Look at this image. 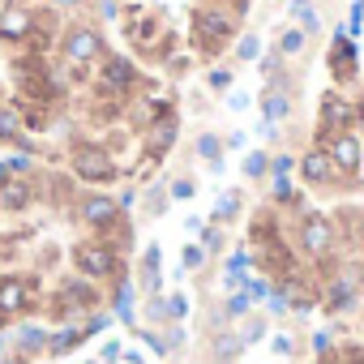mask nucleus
<instances>
[{
  "label": "nucleus",
  "instance_id": "obj_1",
  "mask_svg": "<svg viewBox=\"0 0 364 364\" xmlns=\"http://www.w3.org/2000/svg\"><path fill=\"white\" fill-rule=\"evenodd\" d=\"M73 171L82 176V180H112L116 176V163H112V154L103 150V146H77V154H73Z\"/></svg>",
  "mask_w": 364,
  "mask_h": 364
},
{
  "label": "nucleus",
  "instance_id": "obj_2",
  "mask_svg": "<svg viewBox=\"0 0 364 364\" xmlns=\"http://www.w3.org/2000/svg\"><path fill=\"white\" fill-rule=\"evenodd\" d=\"M65 56H69L73 65H90V60H99V56H103V39H99V31H90V26L69 31V35H65Z\"/></svg>",
  "mask_w": 364,
  "mask_h": 364
},
{
  "label": "nucleus",
  "instance_id": "obj_3",
  "mask_svg": "<svg viewBox=\"0 0 364 364\" xmlns=\"http://www.w3.org/2000/svg\"><path fill=\"white\" fill-rule=\"evenodd\" d=\"M73 257H77V270L90 274V279H107V274H116V253H112L107 245H82Z\"/></svg>",
  "mask_w": 364,
  "mask_h": 364
},
{
  "label": "nucleus",
  "instance_id": "obj_4",
  "mask_svg": "<svg viewBox=\"0 0 364 364\" xmlns=\"http://www.w3.org/2000/svg\"><path fill=\"white\" fill-rule=\"evenodd\" d=\"M22 309H31V283L22 274H5L0 279V317H18Z\"/></svg>",
  "mask_w": 364,
  "mask_h": 364
},
{
  "label": "nucleus",
  "instance_id": "obj_5",
  "mask_svg": "<svg viewBox=\"0 0 364 364\" xmlns=\"http://www.w3.org/2000/svg\"><path fill=\"white\" fill-rule=\"evenodd\" d=\"M351 116H355V107L343 99V95H326L321 99V129L326 133H347V124H351Z\"/></svg>",
  "mask_w": 364,
  "mask_h": 364
},
{
  "label": "nucleus",
  "instance_id": "obj_6",
  "mask_svg": "<svg viewBox=\"0 0 364 364\" xmlns=\"http://www.w3.org/2000/svg\"><path fill=\"white\" fill-rule=\"evenodd\" d=\"M326 154H330L334 171H355L360 167V137L355 133H338V137H330Z\"/></svg>",
  "mask_w": 364,
  "mask_h": 364
},
{
  "label": "nucleus",
  "instance_id": "obj_7",
  "mask_svg": "<svg viewBox=\"0 0 364 364\" xmlns=\"http://www.w3.org/2000/svg\"><path fill=\"white\" fill-rule=\"evenodd\" d=\"M193 31L206 39V48H219L223 39H232L228 18H223V14H215V9H198V14H193Z\"/></svg>",
  "mask_w": 364,
  "mask_h": 364
},
{
  "label": "nucleus",
  "instance_id": "obj_8",
  "mask_svg": "<svg viewBox=\"0 0 364 364\" xmlns=\"http://www.w3.org/2000/svg\"><path fill=\"white\" fill-rule=\"evenodd\" d=\"M300 245H304L309 253H326V249L334 245V228H330V219L309 215V219H304V228H300Z\"/></svg>",
  "mask_w": 364,
  "mask_h": 364
},
{
  "label": "nucleus",
  "instance_id": "obj_9",
  "mask_svg": "<svg viewBox=\"0 0 364 364\" xmlns=\"http://www.w3.org/2000/svg\"><path fill=\"white\" fill-rule=\"evenodd\" d=\"M31 31H35V18L22 5H9L5 14H0V39H26Z\"/></svg>",
  "mask_w": 364,
  "mask_h": 364
},
{
  "label": "nucleus",
  "instance_id": "obj_10",
  "mask_svg": "<svg viewBox=\"0 0 364 364\" xmlns=\"http://www.w3.org/2000/svg\"><path fill=\"white\" fill-rule=\"evenodd\" d=\"M116 215H120V202H112V198H86L82 202V219L90 228H107V223H116Z\"/></svg>",
  "mask_w": 364,
  "mask_h": 364
},
{
  "label": "nucleus",
  "instance_id": "obj_11",
  "mask_svg": "<svg viewBox=\"0 0 364 364\" xmlns=\"http://www.w3.org/2000/svg\"><path fill=\"white\" fill-rule=\"evenodd\" d=\"M176 133H180V120L167 112V116H159L154 124H150V150L154 154H167L171 150V141H176Z\"/></svg>",
  "mask_w": 364,
  "mask_h": 364
},
{
  "label": "nucleus",
  "instance_id": "obj_12",
  "mask_svg": "<svg viewBox=\"0 0 364 364\" xmlns=\"http://www.w3.org/2000/svg\"><path fill=\"white\" fill-rule=\"evenodd\" d=\"M300 171H304L309 185H326V180L334 176V163H330V154H326V150H309V154H304V163H300Z\"/></svg>",
  "mask_w": 364,
  "mask_h": 364
},
{
  "label": "nucleus",
  "instance_id": "obj_13",
  "mask_svg": "<svg viewBox=\"0 0 364 364\" xmlns=\"http://www.w3.org/2000/svg\"><path fill=\"white\" fill-rule=\"evenodd\" d=\"M330 60H334V73H338V77H351V73H355V52H351V43H347L343 35L330 43Z\"/></svg>",
  "mask_w": 364,
  "mask_h": 364
},
{
  "label": "nucleus",
  "instance_id": "obj_14",
  "mask_svg": "<svg viewBox=\"0 0 364 364\" xmlns=\"http://www.w3.org/2000/svg\"><path fill=\"white\" fill-rule=\"evenodd\" d=\"M0 206H5V210H22V206H31V185H26V180H9V185L0 189Z\"/></svg>",
  "mask_w": 364,
  "mask_h": 364
},
{
  "label": "nucleus",
  "instance_id": "obj_15",
  "mask_svg": "<svg viewBox=\"0 0 364 364\" xmlns=\"http://www.w3.org/2000/svg\"><path fill=\"white\" fill-rule=\"evenodd\" d=\"M0 141H22V112L0 103Z\"/></svg>",
  "mask_w": 364,
  "mask_h": 364
},
{
  "label": "nucleus",
  "instance_id": "obj_16",
  "mask_svg": "<svg viewBox=\"0 0 364 364\" xmlns=\"http://www.w3.org/2000/svg\"><path fill=\"white\" fill-rule=\"evenodd\" d=\"M304 48H309V31L287 26V31H283V39H279V56H300Z\"/></svg>",
  "mask_w": 364,
  "mask_h": 364
},
{
  "label": "nucleus",
  "instance_id": "obj_17",
  "mask_svg": "<svg viewBox=\"0 0 364 364\" xmlns=\"http://www.w3.org/2000/svg\"><path fill=\"white\" fill-rule=\"evenodd\" d=\"M133 77H137V73H133L129 60H120V56L107 60V82H112V86H133Z\"/></svg>",
  "mask_w": 364,
  "mask_h": 364
},
{
  "label": "nucleus",
  "instance_id": "obj_18",
  "mask_svg": "<svg viewBox=\"0 0 364 364\" xmlns=\"http://www.w3.org/2000/svg\"><path fill=\"white\" fill-rule=\"evenodd\" d=\"M287 107H291V103H287V90H270V95L262 99V112H266L270 120H283V116H287Z\"/></svg>",
  "mask_w": 364,
  "mask_h": 364
},
{
  "label": "nucleus",
  "instance_id": "obj_19",
  "mask_svg": "<svg viewBox=\"0 0 364 364\" xmlns=\"http://www.w3.org/2000/svg\"><path fill=\"white\" fill-rule=\"evenodd\" d=\"M291 14L300 18V31H317V14L309 9V0H291Z\"/></svg>",
  "mask_w": 364,
  "mask_h": 364
},
{
  "label": "nucleus",
  "instance_id": "obj_20",
  "mask_svg": "<svg viewBox=\"0 0 364 364\" xmlns=\"http://www.w3.org/2000/svg\"><path fill=\"white\" fill-rule=\"evenodd\" d=\"M236 206H240V193H228V198H219V206H215V223H228V219L236 215Z\"/></svg>",
  "mask_w": 364,
  "mask_h": 364
},
{
  "label": "nucleus",
  "instance_id": "obj_21",
  "mask_svg": "<svg viewBox=\"0 0 364 364\" xmlns=\"http://www.w3.org/2000/svg\"><path fill=\"white\" fill-rule=\"evenodd\" d=\"M270 171V159L266 154H249L245 159V176H266Z\"/></svg>",
  "mask_w": 364,
  "mask_h": 364
},
{
  "label": "nucleus",
  "instance_id": "obj_22",
  "mask_svg": "<svg viewBox=\"0 0 364 364\" xmlns=\"http://www.w3.org/2000/svg\"><path fill=\"white\" fill-rule=\"evenodd\" d=\"M198 154H202V159H219V137H215V133L198 137Z\"/></svg>",
  "mask_w": 364,
  "mask_h": 364
},
{
  "label": "nucleus",
  "instance_id": "obj_23",
  "mask_svg": "<svg viewBox=\"0 0 364 364\" xmlns=\"http://www.w3.org/2000/svg\"><path fill=\"white\" fill-rule=\"evenodd\" d=\"M236 52H240V60H253V56H257V39H253V35H245Z\"/></svg>",
  "mask_w": 364,
  "mask_h": 364
},
{
  "label": "nucleus",
  "instance_id": "obj_24",
  "mask_svg": "<svg viewBox=\"0 0 364 364\" xmlns=\"http://www.w3.org/2000/svg\"><path fill=\"white\" fill-rule=\"evenodd\" d=\"M210 86H215V90H228V86H232V69H215V73H210Z\"/></svg>",
  "mask_w": 364,
  "mask_h": 364
},
{
  "label": "nucleus",
  "instance_id": "obj_25",
  "mask_svg": "<svg viewBox=\"0 0 364 364\" xmlns=\"http://www.w3.org/2000/svg\"><path fill=\"white\" fill-rule=\"evenodd\" d=\"M279 65H283V56H279V52H270V56L262 60V73H266V77H274V73H279Z\"/></svg>",
  "mask_w": 364,
  "mask_h": 364
},
{
  "label": "nucleus",
  "instance_id": "obj_26",
  "mask_svg": "<svg viewBox=\"0 0 364 364\" xmlns=\"http://www.w3.org/2000/svg\"><path fill=\"white\" fill-rule=\"evenodd\" d=\"M270 171H274L279 180H287V171H291V159H287V154H279V159L270 163Z\"/></svg>",
  "mask_w": 364,
  "mask_h": 364
},
{
  "label": "nucleus",
  "instance_id": "obj_27",
  "mask_svg": "<svg viewBox=\"0 0 364 364\" xmlns=\"http://www.w3.org/2000/svg\"><path fill=\"white\" fill-rule=\"evenodd\" d=\"M5 167H9L14 176H22V171H31V159H26V154H18V159H9Z\"/></svg>",
  "mask_w": 364,
  "mask_h": 364
},
{
  "label": "nucleus",
  "instance_id": "obj_28",
  "mask_svg": "<svg viewBox=\"0 0 364 364\" xmlns=\"http://www.w3.org/2000/svg\"><path fill=\"white\" fill-rule=\"evenodd\" d=\"M223 245V232H219V223L215 228H206V249H219Z\"/></svg>",
  "mask_w": 364,
  "mask_h": 364
},
{
  "label": "nucleus",
  "instance_id": "obj_29",
  "mask_svg": "<svg viewBox=\"0 0 364 364\" xmlns=\"http://www.w3.org/2000/svg\"><path fill=\"white\" fill-rule=\"evenodd\" d=\"M171 193H176V198H189V193H193V180H176Z\"/></svg>",
  "mask_w": 364,
  "mask_h": 364
},
{
  "label": "nucleus",
  "instance_id": "obj_30",
  "mask_svg": "<svg viewBox=\"0 0 364 364\" xmlns=\"http://www.w3.org/2000/svg\"><path fill=\"white\" fill-rule=\"evenodd\" d=\"M185 266H189V270H193V266H202V249H193V245H189V249H185Z\"/></svg>",
  "mask_w": 364,
  "mask_h": 364
},
{
  "label": "nucleus",
  "instance_id": "obj_31",
  "mask_svg": "<svg viewBox=\"0 0 364 364\" xmlns=\"http://www.w3.org/2000/svg\"><path fill=\"white\" fill-rule=\"evenodd\" d=\"M52 5H56V9H77L82 0H52Z\"/></svg>",
  "mask_w": 364,
  "mask_h": 364
},
{
  "label": "nucleus",
  "instance_id": "obj_32",
  "mask_svg": "<svg viewBox=\"0 0 364 364\" xmlns=\"http://www.w3.org/2000/svg\"><path fill=\"white\" fill-rule=\"evenodd\" d=\"M5 185H9V167H5V163H0V189H5Z\"/></svg>",
  "mask_w": 364,
  "mask_h": 364
},
{
  "label": "nucleus",
  "instance_id": "obj_33",
  "mask_svg": "<svg viewBox=\"0 0 364 364\" xmlns=\"http://www.w3.org/2000/svg\"><path fill=\"white\" fill-rule=\"evenodd\" d=\"M236 5H245V0H236Z\"/></svg>",
  "mask_w": 364,
  "mask_h": 364
}]
</instances>
